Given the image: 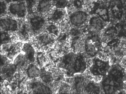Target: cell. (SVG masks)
<instances>
[{
    "mask_svg": "<svg viewBox=\"0 0 126 94\" xmlns=\"http://www.w3.org/2000/svg\"><path fill=\"white\" fill-rule=\"evenodd\" d=\"M37 60L39 65L42 66L45 64L46 59L45 56L42 53H39L37 56Z\"/></svg>",
    "mask_w": 126,
    "mask_h": 94,
    "instance_id": "1f68e13d",
    "label": "cell"
},
{
    "mask_svg": "<svg viewBox=\"0 0 126 94\" xmlns=\"http://www.w3.org/2000/svg\"><path fill=\"white\" fill-rule=\"evenodd\" d=\"M37 39L40 44L45 46L52 44L54 40L53 36L48 33H41L38 35Z\"/></svg>",
    "mask_w": 126,
    "mask_h": 94,
    "instance_id": "2e32d148",
    "label": "cell"
},
{
    "mask_svg": "<svg viewBox=\"0 0 126 94\" xmlns=\"http://www.w3.org/2000/svg\"><path fill=\"white\" fill-rule=\"evenodd\" d=\"M108 7L110 11V19L118 21L122 18L124 10L119 0H112L110 2Z\"/></svg>",
    "mask_w": 126,
    "mask_h": 94,
    "instance_id": "8fae6325",
    "label": "cell"
},
{
    "mask_svg": "<svg viewBox=\"0 0 126 94\" xmlns=\"http://www.w3.org/2000/svg\"><path fill=\"white\" fill-rule=\"evenodd\" d=\"M75 55L73 53H70L63 57L60 62L61 67L65 69H68L70 67L72 62Z\"/></svg>",
    "mask_w": 126,
    "mask_h": 94,
    "instance_id": "7402d4cb",
    "label": "cell"
},
{
    "mask_svg": "<svg viewBox=\"0 0 126 94\" xmlns=\"http://www.w3.org/2000/svg\"><path fill=\"white\" fill-rule=\"evenodd\" d=\"M72 5L76 10H81L83 4L81 0H72Z\"/></svg>",
    "mask_w": 126,
    "mask_h": 94,
    "instance_id": "d6a6232c",
    "label": "cell"
},
{
    "mask_svg": "<svg viewBox=\"0 0 126 94\" xmlns=\"http://www.w3.org/2000/svg\"><path fill=\"white\" fill-rule=\"evenodd\" d=\"M68 72L71 74L81 73L86 70V61L84 55L78 54L74 55L69 67Z\"/></svg>",
    "mask_w": 126,
    "mask_h": 94,
    "instance_id": "ba28073f",
    "label": "cell"
},
{
    "mask_svg": "<svg viewBox=\"0 0 126 94\" xmlns=\"http://www.w3.org/2000/svg\"><path fill=\"white\" fill-rule=\"evenodd\" d=\"M82 3L83 8L92 9L96 3V0H81Z\"/></svg>",
    "mask_w": 126,
    "mask_h": 94,
    "instance_id": "f1b7e54d",
    "label": "cell"
},
{
    "mask_svg": "<svg viewBox=\"0 0 126 94\" xmlns=\"http://www.w3.org/2000/svg\"><path fill=\"white\" fill-rule=\"evenodd\" d=\"M123 72L119 65H115L104 76L101 86L105 93L114 94L119 91L123 85Z\"/></svg>",
    "mask_w": 126,
    "mask_h": 94,
    "instance_id": "6da1fadb",
    "label": "cell"
},
{
    "mask_svg": "<svg viewBox=\"0 0 126 94\" xmlns=\"http://www.w3.org/2000/svg\"><path fill=\"white\" fill-rule=\"evenodd\" d=\"M7 59L5 57L1 56V66H6L7 62Z\"/></svg>",
    "mask_w": 126,
    "mask_h": 94,
    "instance_id": "e575fe53",
    "label": "cell"
},
{
    "mask_svg": "<svg viewBox=\"0 0 126 94\" xmlns=\"http://www.w3.org/2000/svg\"><path fill=\"white\" fill-rule=\"evenodd\" d=\"M47 17L41 14L33 13L28 16L27 22L32 32L34 33L41 32L47 24Z\"/></svg>",
    "mask_w": 126,
    "mask_h": 94,
    "instance_id": "277c9868",
    "label": "cell"
},
{
    "mask_svg": "<svg viewBox=\"0 0 126 94\" xmlns=\"http://www.w3.org/2000/svg\"><path fill=\"white\" fill-rule=\"evenodd\" d=\"M66 15V13L64 9L54 8L46 17L47 21L56 23L63 20Z\"/></svg>",
    "mask_w": 126,
    "mask_h": 94,
    "instance_id": "7c38bea8",
    "label": "cell"
},
{
    "mask_svg": "<svg viewBox=\"0 0 126 94\" xmlns=\"http://www.w3.org/2000/svg\"><path fill=\"white\" fill-rule=\"evenodd\" d=\"M124 11H126V0H119Z\"/></svg>",
    "mask_w": 126,
    "mask_h": 94,
    "instance_id": "d590c367",
    "label": "cell"
},
{
    "mask_svg": "<svg viewBox=\"0 0 126 94\" xmlns=\"http://www.w3.org/2000/svg\"><path fill=\"white\" fill-rule=\"evenodd\" d=\"M27 72L28 76L31 78H37L40 74V70L37 67L32 64L29 66Z\"/></svg>",
    "mask_w": 126,
    "mask_h": 94,
    "instance_id": "603a6c76",
    "label": "cell"
},
{
    "mask_svg": "<svg viewBox=\"0 0 126 94\" xmlns=\"http://www.w3.org/2000/svg\"><path fill=\"white\" fill-rule=\"evenodd\" d=\"M4 0L7 2L8 4H9L12 2L20 1L25 0Z\"/></svg>",
    "mask_w": 126,
    "mask_h": 94,
    "instance_id": "8d00e7d4",
    "label": "cell"
},
{
    "mask_svg": "<svg viewBox=\"0 0 126 94\" xmlns=\"http://www.w3.org/2000/svg\"><path fill=\"white\" fill-rule=\"evenodd\" d=\"M46 29L49 34L56 37L59 36V29L55 23L49 22L48 24H47Z\"/></svg>",
    "mask_w": 126,
    "mask_h": 94,
    "instance_id": "cb8c5ba5",
    "label": "cell"
},
{
    "mask_svg": "<svg viewBox=\"0 0 126 94\" xmlns=\"http://www.w3.org/2000/svg\"><path fill=\"white\" fill-rule=\"evenodd\" d=\"M18 20L8 15L1 17V29L8 32H16L20 26Z\"/></svg>",
    "mask_w": 126,
    "mask_h": 94,
    "instance_id": "52a82bcc",
    "label": "cell"
},
{
    "mask_svg": "<svg viewBox=\"0 0 126 94\" xmlns=\"http://www.w3.org/2000/svg\"><path fill=\"white\" fill-rule=\"evenodd\" d=\"M26 56L22 54H20L16 58L14 62L15 65L16 67H24L25 65Z\"/></svg>",
    "mask_w": 126,
    "mask_h": 94,
    "instance_id": "d4e9b609",
    "label": "cell"
},
{
    "mask_svg": "<svg viewBox=\"0 0 126 94\" xmlns=\"http://www.w3.org/2000/svg\"><path fill=\"white\" fill-rule=\"evenodd\" d=\"M104 3L100 1L96 2L91 11L92 14L97 15L105 22H110V17L108 7Z\"/></svg>",
    "mask_w": 126,
    "mask_h": 94,
    "instance_id": "9c48e42d",
    "label": "cell"
},
{
    "mask_svg": "<svg viewBox=\"0 0 126 94\" xmlns=\"http://www.w3.org/2000/svg\"><path fill=\"white\" fill-rule=\"evenodd\" d=\"M54 8L52 0H37L33 12L47 16Z\"/></svg>",
    "mask_w": 126,
    "mask_h": 94,
    "instance_id": "30bf717a",
    "label": "cell"
},
{
    "mask_svg": "<svg viewBox=\"0 0 126 94\" xmlns=\"http://www.w3.org/2000/svg\"><path fill=\"white\" fill-rule=\"evenodd\" d=\"M24 51L25 53L27 60L30 62H33L34 60L35 51L30 44L26 43L23 46Z\"/></svg>",
    "mask_w": 126,
    "mask_h": 94,
    "instance_id": "d6986e66",
    "label": "cell"
},
{
    "mask_svg": "<svg viewBox=\"0 0 126 94\" xmlns=\"http://www.w3.org/2000/svg\"><path fill=\"white\" fill-rule=\"evenodd\" d=\"M102 43V39L97 32L94 31L89 33L84 43L85 53L90 57L95 56L100 49Z\"/></svg>",
    "mask_w": 126,
    "mask_h": 94,
    "instance_id": "7a4b0ae2",
    "label": "cell"
},
{
    "mask_svg": "<svg viewBox=\"0 0 126 94\" xmlns=\"http://www.w3.org/2000/svg\"><path fill=\"white\" fill-rule=\"evenodd\" d=\"M19 45L18 44H13L10 46L7 49L8 54L9 56H14L17 54L19 51Z\"/></svg>",
    "mask_w": 126,
    "mask_h": 94,
    "instance_id": "4316f807",
    "label": "cell"
},
{
    "mask_svg": "<svg viewBox=\"0 0 126 94\" xmlns=\"http://www.w3.org/2000/svg\"><path fill=\"white\" fill-rule=\"evenodd\" d=\"M28 13L25 0L8 4V15L19 20H23L27 17Z\"/></svg>",
    "mask_w": 126,
    "mask_h": 94,
    "instance_id": "3957f363",
    "label": "cell"
},
{
    "mask_svg": "<svg viewBox=\"0 0 126 94\" xmlns=\"http://www.w3.org/2000/svg\"><path fill=\"white\" fill-rule=\"evenodd\" d=\"M19 35L21 37L26 39L28 38L31 30L27 22H23L20 25L18 30Z\"/></svg>",
    "mask_w": 126,
    "mask_h": 94,
    "instance_id": "ac0fdd59",
    "label": "cell"
},
{
    "mask_svg": "<svg viewBox=\"0 0 126 94\" xmlns=\"http://www.w3.org/2000/svg\"><path fill=\"white\" fill-rule=\"evenodd\" d=\"M11 40L9 34L8 32L1 30V44H4L9 42Z\"/></svg>",
    "mask_w": 126,
    "mask_h": 94,
    "instance_id": "f546056e",
    "label": "cell"
},
{
    "mask_svg": "<svg viewBox=\"0 0 126 94\" xmlns=\"http://www.w3.org/2000/svg\"><path fill=\"white\" fill-rule=\"evenodd\" d=\"M54 8L65 9L68 6V0H52Z\"/></svg>",
    "mask_w": 126,
    "mask_h": 94,
    "instance_id": "484cf974",
    "label": "cell"
},
{
    "mask_svg": "<svg viewBox=\"0 0 126 94\" xmlns=\"http://www.w3.org/2000/svg\"><path fill=\"white\" fill-rule=\"evenodd\" d=\"M84 91L85 93L88 94H99L100 91L99 86L93 82L88 83L85 85Z\"/></svg>",
    "mask_w": 126,
    "mask_h": 94,
    "instance_id": "44dd1931",
    "label": "cell"
},
{
    "mask_svg": "<svg viewBox=\"0 0 126 94\" xmlns=\"http://www.w3.org/2000/svg\"><path fill=\"white\" fill-rule=\"evenodd\" d=\"M16 67L14 64L8 65L4 66L1 70V74L4 78H9L15 72Z\"/></svg>",
    "mask_w": 126,
    "mask_h": 94,
    "instance_id": "ffe728a7",
    "label": "cell"
},
{
    "mask_svg": "<svg viewBox=\"0 0 126 94\" xmlns=\"http://www.w3.org/2000/svg\"><path fill=\"white\" fill-rule=\"evenodd\" d=\"M118 34V31L116 27L113 25L109 26L104 30V38L106 40L110 42L116 39Z\"/></svg>",
    "mask_w": 126,
    "mask_h": 94,
    "instance_id": "9a60e30c",
    "label": "cell"
},
{
    "mask_svg": "<svg viewBox=\"0 0 126 94\" xmlns=\"http://www.w3.org/2000/svg\"><path fill=\"white\" fill-rule=\"evenodd\" d=\"M89 17L86 12L81 10H76L72 12L68 17L70 23L75 27L83 25L88 21Z\"/></svg>",
    "mask_w": 126,
    "mask_h": 94,
    "instance_id": "5b68a950",
    "label": "cell"
},
{
    "mask_svg": "<svg viewBox=\"0 0 126 94\" xmlns=\"http://www.w3.org/2000/svg\"><path fill=\"white\" fill-rule=\"evenodd\" d=\"M33 94H51V89L48 86L40 82L32 83L30 86Z\"/></svg>",
    "mask_w": 126,
    "mask_h": 94,
    "instance_id": "5bb4252c",
    "label": "cell"
},
{
    "mask_svg": "<svg viewBox=\"0 0 126 94\" xmlns=\"http://www.w3.org/2000/svg\"><path fill=\"white\" fill-rule=\"evenodd\" d=\"M41 77L43 81L47 83L51 82L52 80L51 74L47 71H42L41 74Z\"/></svg>",
    "mask_w": 126,
    "mask_h": 94,
    "instance_id": "4dcf8cb0",
    "label": "cell"
},
{
    "mask_svg": "<svg viewBox=\"0 0 126 94\" xmlns=\"http://www.w3.org/2000/svg\"><path fill=\"white\" fill-rule=\"evenodd\" d=\"M1 17L8 15V4L4 0H1Z\"/></svg>",
    "mask_w": 126,
    "mask_h": 94,
    "instance_id": "83f0119b",
    "label": "cell"
},
{
    "mask_svg": "<svg viewBox=\"0 0 126 94\" xmlns=\"http://www.w3.org/2000/svg\"><path fill=\"white\" fill-rule=\"evenodd\" d=\"M110 68V65L108 61L96 58L93 60L90 71L94 76H104L108 72Z\"/></svg>",
    "mask_w": 126,
    "mask_h": 94,
    "instance_id": "8992f818",
    "label": "cell"
},
{
    "mask_svg": "<svg viewBox=\"0 0 126 94\" xmlns=\"http://www.w3.org/2000/svg\"><path fill=\"white\" fill-rule=\"evenodd\" d=\"M85 85V79L84 76L79 75L74 79V88L77 93H81L84 91Z\"/></svg>",
    "mask_w": 126,
    "mask_h": 94,
    "instance_id": "e0dca14e",
    "label": "cell"
},
{
    "mask_svg": "<svg viewBox=\"0 0 126 94\" xmlns=\"http://www.w3.org/2000/svg\"><path fill=\"white\" fill-rule=\"evenodd\" d=\"M89 26L94 32H98L103 30L106 27L107 23L96 15L92 14L88 21Z\"/></svg>",
    "mask_w": 126,
    "mask_h": 94,
    "instance_id": "4fadbf2b",
    "label": "cell"
},
{
    "mask_svg": "<svg viewBox=\"0 0 126 94\" xmlns=\"http://www.w3.org/2000/svg\"><path fill=\"white\" fill-rule=\"evenodd\" d=\"M112 0H99L100 1L103 2V3H106L108 2H110L112 1Z\"/></svg>",
    "mask_w": 126,
    "mask_h": 94,
    "instance_id": "74e56055",
    "label": "cell"
},
{
    "mask_svg": "<svg viewBox=\"0 0 126 94\" xmlns=\"http://www.w3.org/2000/svg\"><path fill=\"white\" fill-rule=\"evenodd\" d=\"M67 34H65V33L60 34L58 36V41H60V42H63V41L66 39V38H67Z\"/></svg>",
    "mask_w": 126,
    "mask_h": 94,
    "instance_id": "836d02e7",
    "label": "cell"
}]
</instances>
